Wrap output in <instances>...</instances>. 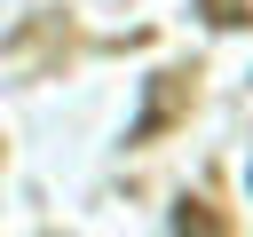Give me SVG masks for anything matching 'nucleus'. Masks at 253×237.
Returning a JSON list of instances; mask_svg holds the SVG:
<instances>
[{"label":"nucleus","instance_id":"nucleus-1","mask_svg":"<svg viewBox=\"0 0 253 237\" xmlns=\"http://www.w3.org/2000/svg\"><path fill=\"white\" fill-rule=\"evenodd\" d=\"M206 16H213V24H245L253 8H245V0H206Z\"/></svg>","mask_w":253,"mask_h":237}]
</instances>
